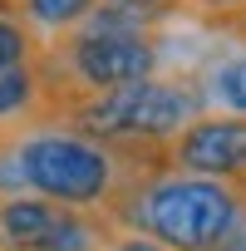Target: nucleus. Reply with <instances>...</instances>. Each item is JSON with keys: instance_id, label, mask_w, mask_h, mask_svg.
<instances>
[{"instance_id": "1", "label": "nucleus", "mask_w": 246, "mask_h": 251, "mask_svg": "<svg viewBox=\"0 0 246 251\" xmlns=\"http://www.w3.org/2000/svg\"><path fill=\"white\" fill-rule=\"evenodd\" d=\"M15 168V187L49 197L59 207H108L113 192L138 168L158 158V148H113L98 138H84L49 118H15L0 123Z\"/></svg>"}, {"instance_id": "2", "label": "nucleus", "mask_w": 246, "mask_h": 251, "mask_svg": "<svg viewBox=\"0 0 246 251\" xmlns=\"http://www.w3.org/2000/svg\"><path fill=\"white\" fill-rule=\"evenodd\" d=\"M103 217L123 231H143L163 241L168 251H217L231 236V226L246 217V197L236 182L177 173L158 153L113 192Z\"/></svg>"}, {"instance_id": "3", "label": "nucleus", "mask_w": 246, "mask_h": 251, "mask_svg": "<svg viewBox=\"0 0 246 251\" xmlns=\"http://www.w3.org/2000/svg\"><path fill=\"white\" fill-rule=\"evenodd\" d=\"M207 108V89L192 79H133L118 89H54L40 94V118L113 143V148H163L187 118Z\"/></svg>"}, {"instance_id": "4", "label": "nucleus", "mask_w": 246, "mask_h": 251, "mask_svg": "<svg viewBox=\"0 0 246 251\" xmlns=\"http://www.w3.org/2000/svg\"><path fill=\"white\" fill-rule=\"evenodd\" d=\"M168 168L177 173H197V177H217V182H241L246 177V113H197L158 148Z\"/></svg>"}, {"instance_id": "5", "label": "nucleus", "mask_w": 246, "mask_h": 251, "mask_svg": "<svg viewBox=\"0 0 246 251\" xmlns=\"http://www.w3.org/2000/svg\"><path fill=\"white\" fill-rule=\"evenodd\" d=\"M59 202L35 192H5L0 197V251H35V241L49 231Z\"/></svg>"}, {"instance_id": "6", "label": "nucleus", "mask_w": 246, "mask_h": 251, "mask_svg": "<svg viewBox=\"0 0 246 251\" xmlns=\"http://www.w3.org/2000/svg\"><path fill=\"white\" fill-rule=\"evenodd\" d=\"M113 222L98 207H59L49 231L35 241V251H103L113 241Z\"/></svg>"}, {"instance_id": "7", "label": "nucleus", "mask_w": 246, "mask_h": 251, "mask_svg": "<svg viewBox=\"0 0 246 251\" xmlns=\"http://www.w3.org/2000/svg\"><path fill=\"white\" fill-rule=\"evenodd\" d=\"M5 10L45 45V40H59V35L79 30L98 10V0H5Z\"/></svg>"}, {"instance_id": "8", "label": "nucleus", "mask_w": 246, "mask_h": 251, "mask_svg": "<svg viewBox=\"0 0 246 251\" xmlns=\"http://www.w3.org/2000/svg\"><path fill=\"white\" fill-rule=\"evenodd\" d=\"M15 118H40V69H35V59L0 69V123H15Z\"/></svg>"}, {"instance_id": "9", "label": "nucleus", "mask_w": 246, "mask_h": 251, "mask_svg": "<svg viewBox=\"0 0 246 251\" xmlns=\"http://www.w3.org/2000/svg\"><path fill=\"white\" fill-rule=\"evenodd\" d=\"M202 89H207V99H212L217 108H226V113H246V54L217 64V69L207 74Z\"/></svg>"}, {"instance_id": "10", "label": "nucleus", "mask_w": 246, "mask_h": 251, "mask_svg": "<svg viewBox=\"0 0 246 251\" xmlns=\"http://www.w3.org/2000/svg\"><path fill=\"white\" fill-rule=\"evenodd\" d=\"M40 50V40L10 15V10H0V69H10V64H30Z\"/></svg>"}, {"instance_id": "11", "label": "nucleus", "mask_w": 246, "mask_h": 251, "mask_svg": "<svg viewBox=\"0 0 246 251\" xmlns=\"http://www.w3.org/2000/svg\"><path fill=\"white\" fill-rule=\"evenodd\" d=\"M182 10H192L207 30H231L246 15V0H182Z\"/></svg>"}, {"instance_id": "12", "label": "nucleus", "mask_w": 246, "mask_h": 251, "mask_svg": "<svg viewBox=\"0 0 246 251\" xmlns=\"http://www.w3.org/2000/svg\"><path fill=\"white\" fill-rule=\"evenodd\" d=\"M108 5H128V10L148 15L153 25H163L168 15H177V10H182V0H108Z\"/></svg>"}, {"instance_id": "13", "label": "nucleus", "mask_w": 246, "mask_h": 251, "mask_svg": "<svg viewBox=\"0 0 246 251\" xmlns=\"http://www.w3.org/2000/svg\"><path fill=\"white\" fill-rule=\"evenodd\" d=\"M103 251H168V246H163V241H153V236H143V231H123V226H118V231H113V241H108Z\"/></svg>"}, {"instance_id": "14", "label": "nucleus", "mask_w": 246, "mask_h": 251, "mask_svg": "<svg viewBox=\"0 0 246 251\" xmlns=\"http://www.w3.org/2000/svg\"><path fill=\"white\" fill-rule=\"evenodd\" d=\"M217 251H246V217H241V222L231 226V236H226V241H221Z\"/></svg>"}, {"instance_id": "15", "label": "nucleus", "mask_w": 246, "mask_h": 251, "mask_svg": "<svg viewBox=\"0 0 246 251\" xmlns=\"http://www.w3.org/2000/svg\"><path fill=\"white\" fill-rule=\"evenodd\" d=\"M226 35H241V40H246V15H241V20H236V25H231Z\"/></svg>"}, {"instance_id": "16", "label": "nucleus", "mask_w": 246, "mask_h": 251, "mask_svg": "<svg viewBox=\"0 0 246 251\" xmlns=\"http://www.w3.org/2000/svg\"><path fill=\"white\" fill-rule=\"evenodd\" d=\"M236 187H241V197H246V177H241V182H236Z\"/></svg>"}]
</instances>
